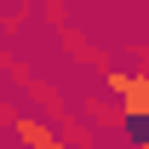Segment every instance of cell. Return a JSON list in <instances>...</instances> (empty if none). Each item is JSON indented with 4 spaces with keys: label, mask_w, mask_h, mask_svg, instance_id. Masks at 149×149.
I'll use <instances>...</instances> for the list:
<instances>
[{
    "label": "cell",
    "mask_w": 149,
    "mask_h": 149,
    "mask_svg": "<svg viewBox=\"0 0 149 149\" xmlns=\"http://www.w3.org/2000/svg\"><path fill=\"white\" fill-rule=\"evenodd\" d=\"M12 138H17L23 149H69L63 126H46V120H40V115H29V109L12 115Z\"/></svg>",
    "instance_id": "1"
},
{
    "label": "cell",
    "mask_w": 149,
    "mask_h": 149,
    "mask_svg": "<svg viewBox=\"0 0 149 149\" xmlns=\"http://www.w3.org/2000/svg\"><path fill=\"white\" fill-rule=\"evenodd\" d=\"M120 109H126V126H149V69H132L126 92H120Z\"/></svg>",
    "instance_id": "2"
},
{
    "label": "cell",
    "mask_w": 149,
    "mask_h": 149,
    "mask_svg": "<svg viewBox=\"0 0 149 149\" xmlns=\"http://www.w3.org/2000/svg\"><path fill=\"white\" fill-rule=\"evenodd\" d=\"M80 115H86V120H92V126H126V109H120V97H86V103H80Z\"/></svg>",
    "instance_id": "3"
},
{
    "label": "cell",
    "mask_w": 149,
    "mask_h": 149,
    "mask_svg": "<svg viewBox=\"0 0 149 149\" xmlns=\"http://www.w3.org/2000/svg\"><path fill=\"white\" fill-rule=\"evenodd\" d=\"M63 138H69V149H92L97 143V126L92 120H63Z\"/></svg>",
    "instance_id": "4"
},
{
    "label": "cell",
    "mask_w": 149,
    "mask_h": 149,
    "mask_svg": "<svg viewBox=\"0 0 149 149\" xmlns=\"http://www.w3.org/2000/svg\"><path fill=\"white\" fill-rule=\"evenodd\" d=\"M40 12H46V23H52V29H63V23H69V6H63V0H46Z\"/></svg>",
    "instance_id": "5"
},
{
    "label": "cell",
    "mask_w": 149,
    "mask_h": 149,
    "mask_svg": "<svg viewBox=\"0 0 149 149\" xmlns=\"http://www.w3.org/2000/svg\"><path fill=\"white\" fill-rule=\"evenodd\" d=\"M23 23H17V6H12V12H0V35H17Z\"/></svg>",
    "instance_id": "6"
},
{
    "label": "cell",
    "mask_w": 149,
    "mask_h": 149,
    "mask_svg": "<svg viewBox=\"0 0 149 149\" xmlns=\"http://www.w3.org/2000/svg\"><path fill=\"white\" fill-rule=\"evenodd\" d=\"M126 57H132V69H149V46H126Z\"/></svg>",
    "instance_id": "7"
},
{
    "label": "cell",
    "mask_w": 149,
    "mask_h": 149,
    "mask_svg": "<svg viewBox=\"0 0 149 149\" xmlns=\"http://www.w3.org/2000/svg\"><path fill=\"white\" fill-rule=\"evenodd\" d=\"M12 6H17V12H29V6H46V0H12Z\"/></svg>",
    "instance_id": "8"
},
{
    "label": "cell",
    "mask_w": 149,
    "mask_h": 149,
    "mask_svg": "<svg viewBox=\"0 0 149 149\" xmlns=\"http://www.w3.org/2000/svg\"><path fill=\"white\" fill-rule=\"evenodd\" d=\"M0 149H23V143H17V138H6V132H0Z\"/></svg>",
    "instance_id": "9"
},
{
    "label": "cell",
    "mask_w": 149,
    "mask_h": 149,
    "mask_svg": "<svg viewBox=\"0 0 149 149\" xmlns=\"http://www.w3.org/2000/svg\"><path fill=\"white\" fill-rule=\"evenodd\" d=\"M126 149H149V138H138V143H126Z\"/></svg>",
    "instance_id": "10"
}]
</instances>
